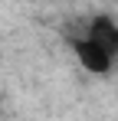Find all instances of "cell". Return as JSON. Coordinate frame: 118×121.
I'll use <instances>...</instances> for the list:
<instances>
[{
  "instance_id": "1",
  "label": "cell",
  "mask_w": 118,
  "mask_h": 121,
  "mask_svg": "<svg viewBox=\"0 0 118 121\" xmlns=\"http://www.w3.org/2000/svg\"><path fill=\"white\" fill-rule=\"evenodd\" d=\"M72 52H76V59L82 62V69L85 72H95V75H105L108 69H112V56L108 52H102L92 39H72Z\"/></svg>"
},
{
  "instance_id": "2",
  "label": "cell",
  "mask_w": 118,
  "mask_h": 121,
  "mask_svg": "<svg viewBox=\"0 0 118 121\" xmlns=\"http://www.w3.org/2000/svg\"><path fill=\"white\" fill-rule=\"evenodd\" d=\"M85 39H92L102 52H108V56L115 59L118 56V23L112 20V17H95V20H89Z\"/></svg>"
}]
</instances>
